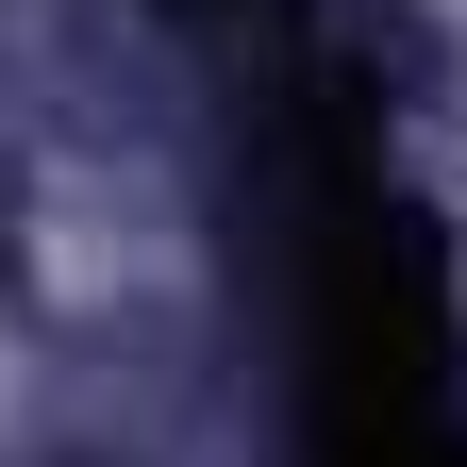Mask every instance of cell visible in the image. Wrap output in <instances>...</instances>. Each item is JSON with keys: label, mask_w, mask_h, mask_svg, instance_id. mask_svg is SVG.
Masks as SVG:
<instances>
[{"label": "cell", "mask_w": 467, "mask_h": 467, "mask_svg": "<svg viewBox=\"0 0 467 467\" xmlns=\"http://www.w3.org/2000/svg\"><path fill=\"white\" fill-rule=\"evenodd\" d=\"M267 284H284V350H301L317 451L451 418V350H467L451 234H434L418 184H400L384 100L334 84V67H301L267 100Z\"/></svg>", "instance_id": "6da1fadb"}, {"label": "cell", "mask_w": 467, "mask_h": 467, "mask_svg": "<svg viewBox=\"0 0 467 467\" xmlns=\"http://www.w3.org/2000/svg\"><path fill=\"white\" fill-rule=\"evenodd\" d=\"M317 467H467V434L434 418V434H368V451H317Z\"/></svg>", "instance_id": "7a4b0ae2"}]
</instances>
